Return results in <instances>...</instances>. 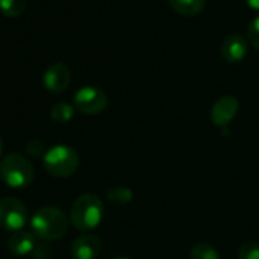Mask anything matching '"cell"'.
<instances>
[{
    "label": "cell",
    "mask_w": 259,
    "mask_h": 259,
    "mask_svg": "<svg viewBox=\"0 0 259 259\" xmlns=\"http://www.w3.org/2000/svg\"><path fill=\"white\" fill-rule=\"evenodd\" d=\"M31 227L34 235L40 239L55 241L67 233L69 220L61 209L54 206H45L34 213L31 220Z\"/></svg>",
    "instance_id": "obj_1"
},
{
    "label": "cell",
    "mask_w": 259,
    "mask_h": 259,
    "mask_svg": "<svg viewBox=\"0 0 259 259\" xmlns=\"http://www.w3.org/2000/svg\"><path fill=\"white\" fill-rule=\"evenodd\" d=\"M104 213L102 201L95 194H82L79 195L70 209V221L79 230H92L95 229Z\"/></svg>",
    "instance_id": "obj_2"
},
{
    "label": "cell",
    "mask_w": 259,
    "mask_h": 259,
    "mask_svg": "<svg viewBox=\"0 0 259 259\" xmlns=\"http://www.w3.org/2000/svg\"><path fill=\"white\" fill-rule=\"evenodd\" d=\"M0 179L10 188H26L34 180V166L20 154H8L0 162Z\"/></svg>",
    "instance_id": "obj_3"
},
{
    "label": "cell",
    "mask_w": 259,
    "mask_h": 259,
    "mask_svg": "<svg viewBox=\"0 0 259 259\" xmlns=\"http://www.w3.org/2000/svg\"><path fill=\"white\" fill-rule=\"evenodd\" d=\"M45 169L54 177H70L79 166V157L75 150L67 145H55L46 151L43 157Z\"/></svg>",
    "instance_id": "obj_4"
},
{
    "label": "cell",
    "mask_w": 259,
    "mask_h": 259,
    "mask_svg": "<svg viewBox=\"0 0 259 259\" xmlns=\"http://www.w3.org/2000/svg\"><path fill=\"white\" fill-rule=\"evenodd\" d=\"M28 218V207L23 201L13 197L0 198V227L2 229L19 232L26 224Z\"/></svg>",
    "instance_id": "obj_5"
},
{
    "label": "cell",
    "mask_w": 259,
    "mask_h": 259,
    "mask_svg": "<svg viewBox=\"0 0 259 259\" xmlns=\"http://www.w3.org/2000/svg\"><path fill=\"white\" fill-rule=\"evenodd\" d=\"M73 105L84 114H99L107 107V95L99 87L85 85L75 93Z\"/></svg>",
    "instance_id": "obj_6"
},
{
    "label": "cell",
    "mask_w": 259,
    "mask_h": 259,
    "mask_svg": "<svg viewBox=\"0 0 259 259\" xmlns=\"http://www.w3.org/2000/svg\"><path fill=\"white\" fill-rule=\"evenodd\" d=\"M43 84L51 93L64 92L70 84V69L63 63L51 64L43 75Z\"/></svg>",
    "instance_id": "obj_7"
},
{
    "label": "cell",
    "mask_w": 259,
    "mask_h": 259,
    "mask_svg": "<svg viewBox=\"0 0 259 259\" xmlns=\"http://www.w3.org/2000/svg\"><path fill=\"white\" fill-rule=\"evenodd\" d=\"M238 108H239V104H238L236 98H233V96H223V98H220L213 104L212 111H210L212 122L217 126L227 125L236 116Z\"/></svg>",
    "instance_id": "obj_8"
},
{
    "label": "cell",
    "mask_w": 259,
    "mask_h": 259,
    "mask_svg": "<svg viewBox=\"0 0 259 259\" xmlns=\"http://www.w3.org/2000/svg\"><path fill=\"white\" fill-rule=\"evenodd\" d=\"M101 251V239L96 235H81L72 242L73 259H95Z\"/></svg>",
    "instance_id": "obj_9"
},
{
    "label": "cell",
    "mask_w": 259,
    "mask_h": 259,
    "mask_svg": "<svg viewBox=\"0 0 259 259\" xmlns=\"http://www.w3.org/2000/svg\"><path fill=\"white\" fill-rule=\"evenodd\" d=\"M247 51H248V46H247L245 37L238 35V34L229 35V37L221 43V48H220L221 57H223L227 63H239L241 60L245 58Z\"/></svg>",
    "instance_id": "obj_10"
},
{
    "label": "cell",
    "mask_w": 259,
    "mask_h": 259,
    "mask_svg": "<svg viewBox=\"0 0 259 259\" xmlns=\"http://www.w3.org/2000/svg\"><path fill=\"white\" fill-rule=\"evenodd\" d=\"M35 247V235L31 232L19 230L13 232L8 238V248L17 254V256H26L29 254Z\"/></svg>",
    "instance_id": "obj_11"
},
{
    "label": "cell",
    "mask_w": 259,
    "mask_h": 259,
    "mask_svg": "<svg viewBox=\"0 0 259 259\" xmlns=\"http://www.w3.org/2000/svg\"><path fill=\"white\" fill-rule=\"evenodd\" d=\"M169 5L176 13L186 17H192L203 11L206 0H169Z\"/></svg>",
    "instance_id": "obj_12"
},
{
    "label": "cell",
    "mask_w": 259,
    "mask_h": 259,
    "mask_svg": "<svg viewBox=\"0 0 259 259\" xmlns=\"http://www.w3.org/2000/svg\"><path fill=\"white\" fill-rule=\"evenodd\" d=\"M75 113V107L67 104V102H58L52 107L51 110V117L54 122L57 123H67L69 120H72Z\"/></svg>",
    "instance_id": "obj_13"
},
{
    "label": "cell",
    "mask_w": 259,
    "mask_h": 259,
    "mask_svg": "<svg viewBox=\"0 0 259 259\" xmlns=\"http://www.w3.org/2000/svg\"><path fill=\"white\" fill-rule=\"evenodd\" d=\"M28 0H0V11L7 17H17L26 8Z\"/></svg>",
    "instance_id": "obj_14"
},
{
    "label": "cell",
    "mask_w": 259,
    "mask_h": 259,
    "mask_svg": "<svg viewBox=\"0 0 259 259\" xmlns=\"http://www.w3.org/2000/svg\"><path fill=\"white\" fill-rule=\"evenodd\" d=\"M191 259H220V256L210 244L198 242L191 250Z\"/></svg>",
    "instance_id": "obj_15"
},
{
    "label": "cell",
    "mask_w": 259,
    "mask_h": 259,
    "mask_svg": "<svg viewBox=\"0 0 259 259\" xmlns=\"http://www.w3.org/2000/svg\"><path fill=\"white\" fill-rule=\"evenodd\" d=\"M132 198H133L132 191L126 188H122V186H117V188H113L108 191V200L116 204H125Z\"/></svg>",
    "instance_id": "obj_16"
},
{
    "label": "cell",
    "mask_w": 259,
    "mask_h": 259,
    "mask_svg": "<svg viewBox=\"0 0 259 259\" xmlns=\"http://www.w3.org/2000/svg\"><path fill=\"white\" fill-rule=\"evenodd\" d=\"M239 259H259V244L245 242L239 248Z\"/></svg>",
    "instance_id": "obj_17"
},
{
    "label": "cell",
    "mask_w": 259,
    "mask_h": 259,
    "mask_svg": "<svg viewBox=\"0 0 259 259\" xmlns=\"http://www.w3.org/2000/svg\"><path fill=\"white\" fill-rule=\"evenodd\" d=\"M25 150H26V153H28L31 157H34V159H41V157H45V154H46L45 145H43L38 139L29 141V142L26 144Z\"/></svg>",
    "instance_id": "obj_18"
},
{
    "label": "cell",
    "mask_w": 259,
    "mask_h": 259,
    "mask_svg": "<svg viewBox=\"0 0 259 259\" xmlns=\"http://www.w3.org/2000/svg\"><path fill=\"white\" fill-rule=\"evenodd\" d=\"M247 37H248V41L253 45V48L259 51V16L251 20L248 31H247Z\"/></svg>",
    "instance_id": "obj_19"
},
{
    "label": "cell",
    "mask_w": 259,
    "mask_h": 259,
    "mask_svg": "<svg viewBox=\"0 0 259 259\" xmlns=\"http://www.w3.org/2000/svg\"><path fill=\"white\" fill-rule=\"evenodd\" d=\"M244 2L254 11H259V0H244Z\"/></svg>",
    "instance_id": "obj_20"
},
{
    "label": "cell",
    "mask_w": 259,
    "mask_h": 259,
    "mask_svg": "<svg viewBox=\"0 0 259 259\" xmlns=\"http://www.w3.org/2000/svg\"><path fill=\"white\" fill-rule=\"evenodd\" d=\"M2 151H4V142L0 139V156H2Z\"/></svg>",
    "instance_id": "obj_21"
},
{
    "label": "cell",
    "mask_w": 259,
    "mask_h": 259,
    "mask_svg": "<svg viewBox=\"0 0 259 259\" xmlns=\"http://www.w3.org/2000/svg\"><path fill=\"white\" fill-rule=\"evenodd\" d=\"M113 259H130V257H126V256H116V257H113Z\"/></svg>",
    "instance_id": "obj_22"
}]
</instances>
